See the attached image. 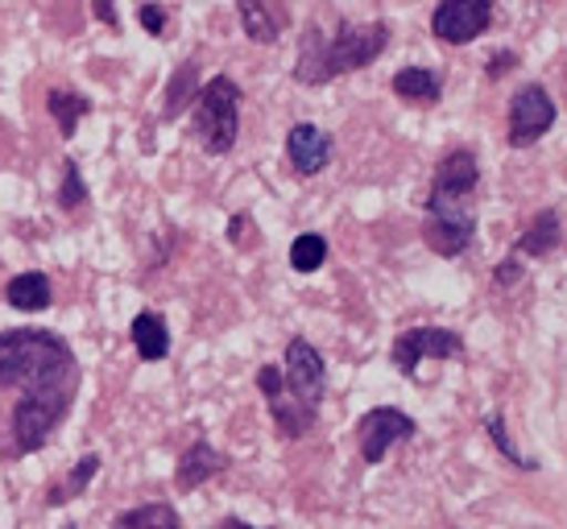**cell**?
<instances>
[{
  "mask_svg": "<svg viewBox=\"0 0 567 529\" xmlns=\"http://www.w3.org/2000/svg\"><path fill=\"white\" fill-rule=\"evenodd\" d=\"M476 190H481V162L473 149H456L440 162L431 195H426L423 240L435 257H460L476 240Z\"/></svg>",
  "mask_w": 567,
  "mask_h": 529,
  "instance_id": "cell-1",
  "label": "cell"
},
{
  "mask_svg": "<svg viewBox=\"0 0 567 529\" xmlns=\"http://www.w3.org/2000/svg\"><path fill=\"white\" fill-rule=\"evenodd\" d=\"M80 369L75 352L63 335L47 328H17L0 331V390L33 393H71L75 397Z\"/></svg>",
  "mask_w": 567,
  "mask_h": 529,
  "instance_id": "cell-2",
  "label": "cell"
},
{
  "mask_svg": "<svg viewBox=\"0 0 567 529\" xmlns=\"http://www.w3.org/2000/svg\"><path fill=\"white\" fill-rule=\"evenodd\" d=\"M385 46H390V25L385 21H369V25H348L344 21L331 38L319 25H311L299 42L295 79L302 87H323V83L348 75V71H364L373 59H381Z\"/></svg>",
  "mask_w": 567,
  "mask_h": 529,
  "instance_id": "cell-3",
  "label": "cell"
},
{
  "mask_svg": "<svg viewBox=\"0 0 567 529\" xmlns=\"http://www.w3.org/2000/svg\"><path fill=\"white\" fill-rule=\"evenodd\" d=\"M240 87L228 75H216L204 83V92L195 95V141L204 145L212 157L233 154L240 137Z\"/></svg>",
  "mask_w": 567,
  "mask_h": 529,
  "instance_id": "cell-4",
  "label": "cell"
},
{
  "mask_svg": "<svg viewBox=\"0 0 567 529\" xmlns=\"http://www.w3.org/2000/svg\"><path fill=\"white\" fill-rule=\"evenodd\" d=\"M71 393H33L13 405V447L21 455L42 452L54 435V426L66 418Z\"/></svg>",
  "mask_w": 567,
  "mask_h": 529,
  "instance_id": "cell-5",
  "label": "cell"
},
{
  "mask_svg": "<svg viewBox=\"0 0 567 529\" xmlns=\"http://www.w3.org/2000/svg\"><path fill=\"white\" fill-rule=\"evenodd\" d=\"M390 356H394L398 373L414 376L423 360L464 356V340H460V331H447V328H410L394 340V352H390Z\"/></svg>",
  "mask_w": 567,
  "mask_h": 529,
  "instance_id": "cell-6",
  "label": "cell"
},
{
  "mask_svg": "<svg viewBox=\"0 0 567 529\" xmlns=\"http://www.w3.org/2000/svg\"><path fill=\"white\" fill-rule=\"evenodd\" d=\"M488 21H493V0H440L431 13V33L447 46H468L488 30Z\"/></svg>",
  "mask_w": 567,
  "mask_h": 529,
  "instance_id": "cell-7",
  "label": "cell"
},
{
  "mask_svg": "<svg viewBox=\"0 0 567 529\" xmlns=\"http://www.w3.org/2000/svg\"><path fill=\"white\" fill-rule=\"evenodd\" d=\"M282 385L295 393L307 409L319 414V402H323V393H328V364H323V356L316 352V343L290 340V348H286Z\"/></svg>",
  "mask_w": 567,
  "mask_h": 529,
  "instance_id": "cell-8",
  "label": "cell"
},
{
  "mask_svg": "<svg viewBox=\"0 0 567 529\" xmlns=\"http://www.w3.org/2000/svg\"><path fill=\"white\" fill-rule=\"evenodd\" d=\"M414 418L394 409V405H378V409H369L361 422H357V443H361V459L364 464H381L394 443H406L414 438Z\"/></svg>",
  "mask_w": 567,
  "mask_h": 529,
  "instance_id": "cell-9",
  "label": "cell"
},
{
  "mask_svg": "<svg viewBox=\"0 0 567 529\" xmlns=\"http://www.w3.org/2000/svg\"><path fill=\"white\" fill-rule=\"evenodd\" d=\"M555 125V100L547 87H522L514 95V104H509V145L514 149H526V145H535V141L547 137V128Z\"/></svg>",
  "mask_w": 567,
  "mask_h": 529,
  "instance_id": "cell-10",
  "label": "cell"
},
{
  "mask_svg": "<svg viewBox=\"0 0 567 529\" xmlns=\"http://www.w3.org/2000/svg\"><path fill=\"white\" fill-rule=\"evenodd\" d=\"M286 157H290V166H295L302 178H311V174L328 170L331 137L319 125H295L286 133Z\"/></svg>",
  "mask_w": 567,
  "mask_h": 529,
  "instance_id": "cell-11",
  "label": "cell"
},
{
  "mask_svg": "<svg viewBox=\"0 0 567 529\" xmlns=\"http://www.w3.org/2000/svg\"><path fill=\"white\" fill-rule=\"evenodd\" d=\"M266 402H269V414H274V422H278V435L282 438H302L311 426H316V409H307L295 393L286 390L282 381L266 393Z\"/></svg>",
  "mask_w": 567,
  "mask_h": 529,
  "instance_id": "cell-12",
  "label": "cell"
},
{
  "mask_svg": "<svg viewBox=\"0 0 567 529\" xmlns=\"http://www.w3.org/2000/svg\"><path fill=\"white\" fill-rule=\"evenodd\" d=\"M224 464H228V459H224V452H216L212 443H204V438H199V443H195V447H187V452H183V459H178L174 484H178L183 492H195L204 480H212L216 471H224Z\"/></svg>",
  "mask_w": 567,
  "mask_h": 529,
  "instance_id": "cell-13",
  "label": "cell"
},
{
  "mask_svg": "<svg viewBox=\"0 0 567 529\" xmlns=\"http://www.w3.org/2000/svg\"><path fill=\"white\" fill-rule=\"evenodd\" d=\"M4 302L17 307V311L38 314L54 302V286H50V278L47 273H38V269H33V273H17V278L9 281V290H4Z\"/></svg>",
  "mask_w": 567,
  "mask_h": 529,
  "instance_id": "cell-14",
  "label": "cell"
},
{
  "mask_svg": "<svg viewBox=\"0 0 567 529\" xmlns=\"http://www.w3.org/2000/svg\"><path fill=\"white\" fill-rule=\"evenodd\" d=\"M133 348L142 360H166L171 356V331H166V319L158 311H142L133 319Z\"/></svg>",
  "mask_w": 567,
  "mask_h": 529,
  "instance_id": "cell-15",
  "label": "cell"
},
{
  "mask_svg": "<svg viewBox=\"0 0 567 529\" xmlns=\"http://www.w3.org/2000/svg\"><path fill=\"white\" fill-rule=\"evenodd\" d=\"M443 92L440 71L431 66H402L394 75V95L398 100H410V104H435Z\"/></svg>",
  "mask_w": 567,
  "mask_h": 529,
  "instance_id": "cell-16",
  "label": "cell"
},
{
  "mask_svg": "<svg viewBox=\"0 0 567 529\" xmlns=\"http://www.w3.org/2000/svg\"><path fill=\"white\" fill-rule=\"evenodd\" d=\"M237 13H240V25H245V33H249L252 42H261V46L278 42V33L286 30L282 21H278V13L269 9L266 0H237Z\"/></svg>",
  "mask_w": 567,
  "mask_h": 529,
  "instance_id": "cell-17",
  "label": "cell"
},
{
  "mask_svg": "<svg viewBox=\"0 0 567 529\" xmlns=\"http://www.w3.org/2000/svg\"><path fill=\"white\" fill-rule=\"evenodd\" d=\"M559 240H564L559 211H543V216H535V224L522 232L518 252H526V257H547V252L559 249Z\"/></svg>",
  "mask_w": 567,
  "mask_h": 529,
  "instance_id": "cell-18",
  "label": "cell"
},
{
  "mask_svg": "<svg viewBox=\"0 0 567 529\" xmlns=\"http://www.w3.org/2000/svg\"><path fill=\"white\" fill-rule=\"evenodd\" d=\"M47 108H50V116H54L59 133H63V137H75L80 121L87 116V112H92V100H83L80 92H50L47 95Z\"/></svg>",
  "mask_w": 567,
  "mask_h": 529,
  "instance_id": "cell-19",
  "label": "cell"
},
{
  "mask_svg": "<svg viewBox=\"0 0 567 529\" xmlns=\"http://www.w3.org/2000/svg\"><path fill=\"white\" fill-rule=\"evenodd\" d=\"M95 471H100V455H83L80 464L71 467V476H66L63 484H50V492H47V505H50V509H63L66 500L83 497V488L92 484Z\"/></svg>",
  "mask_w": 567,
  "mask_h": 529,
  "instance_id": "cell-20",
  "label": "cell"
},
{
  "mask_svg": "<svg viewBox=\"0 0 567 529\" xmlns=\"http://www.w3.org/2000/svg\"><path fill=\"white\" fill-rule=\"evenodd\" d=\"M112 529H178V514H174L171 505H137V509H125V514H116Z\"/></svg>",
  "mask_w": 567,
  "mask_h": 529,
  "instance_id": "cell-21",
  "label": "cell"
},
{
  "mask_svg": "<svg viewBox=\"0 0 567 529\" xmlns=\"http://www.w3.org/2000/svg\"><path fill=\"white\" fill-rule=\"evenodd\" d=\"M323 261H328V240L319 232H302L299 240L290 245V264H295L299 273H316Z\"/></svg>",
  "mask_w": 567,
  "mask_h": 529,
  "instance_id": "cell-22",
  "label": "cell"
},
{
  "mask_svg": "<svg viewBox=\"0 0 567 529\" xmlns=\"http://www.w3.org/2000/svg\"><path fill=\"white\" fill-rule=\"evenodd\" d=\"M190 100H195V63H183V71L171 79V92H166V121H174Z\"/></svg>",
  "mask_w": 567,
  "mask_h": 529,
  "instance_id": "cell-23",
  "label": "cell"
},
{
  "mask_svg": "<svg viewBox=\"0 0 567 529\" xmlns=\"http://www.w3.org/2000/svg\"><path fill=\"white\" fill-rule=\"evenodd\" d=\"M485 431H488V438H493V443H497V447H502V455L505 459H509V464H518L522 471H535V459H526V455L518 452V447H514V443H509V435H505V422H502V414H485Z\"/></svg>",
  "mask_w": 567,
  "mask_h": 529,
  "instance_id": "cell-24",
  "label": "cell"
},
{
  "mask_svg": "<svg viewBox=\"0 0 567 529\" xmlns=\"http://www.w3.org/2000/svg\"><path fill=\"white\" fill-rule=\"evenodd\" d=\"M87 199V187H83V174H80V162H63V187H59V203H63L66 211H75L80 203Z\"/></svg>",
  "mask_w": 567,
  "mask_h": 529,
  "instance_id": "cell-25",
  "label": "cell"
},
{
  "mask_svg": "<svg viewBox=\"0 0 567 529\" xmlns=\"http://www.w3.org/2000/svg\"><path fill=\"white\" fill-rule=\"evenodd\" d=\"M137 21H142V30L154 33V38H166V25H171V17H166V9H162V4H142Z\"/></svg>",
  "mask_w": 567,
  "mask_h": 529,
  "instance_id": "cell-26",
  "label": "cell"
},
{
  "mask_svg": "<svg viewBox=\"0 0 567 529\" xmlns=\"http://www.w3.org/2000/svg\"><path fill=\"white\" fill-rule=\"evenodd\" d=\"M228 236H233V245H237V249H249V245H257V224H252L249 216H233Z\"/></svg>",
  "mask_w": 567,
  "mask_h": 529,
  "instance_id": "cell-27",
  "label": "cell"
},
{
  "mask_svg": "<svg viewBox=\"0 0 567 529\" xmlns=\"http://www.w3.org/2000/svg\"><path fill=\"white\" fill-rule=\"evenodd\" d=\"M509 66H518V59H514V50H497L493 59H488V79H502Z\"/></svg>",
  "mask_w": 567,
  "mask_h": 529,
  "instance_id": "cell-28",
  "label": "cell"
},
{
  "mask_svg": "<svg viewBox=\"0 0 567 529\" xmlns=\"http://www.w3.org/2000/svg\"><path fill=\"white\" fill-rule=\"evenodd\" d=\"M92 13L109 25V30L121 33V17H116V9H112V0H92Z\"/></svg>",
  "mask_w": 567,
  "mask_h": 529,
  "instance_id": "cell-29",
  "label": "cell"
},
{
  "mask_svg": "<svg viewBox=\"0 0 567 529\" xmlns=\"http://www.w3.org/2000/svg\"><path fill=\"white\" fill-rule=\"evenodd\" d=\"M522 278V264L509 257V261H502V269H497V286H509V281Z\"/></svg>",
  "mask_w": 567,
  "mask_h": 529,
  "instance_id": "cell-30",
  "label": "cell"
},
{
  "mask_svg": "<svg viewBox=\"0 0 567 529\" xmlns=\"http://www.w3.org/2000/svg\"><path fill=\"white\" fill-rule=\"evenodd\" d=\"M216 529H274V526H249V521H240V517H224Z\"/></svg>",
  "mask_w": 567,
  "mask_h": 529,
  "instance_id": "cell-31",
  "label": "cell"
}]
</instances>
